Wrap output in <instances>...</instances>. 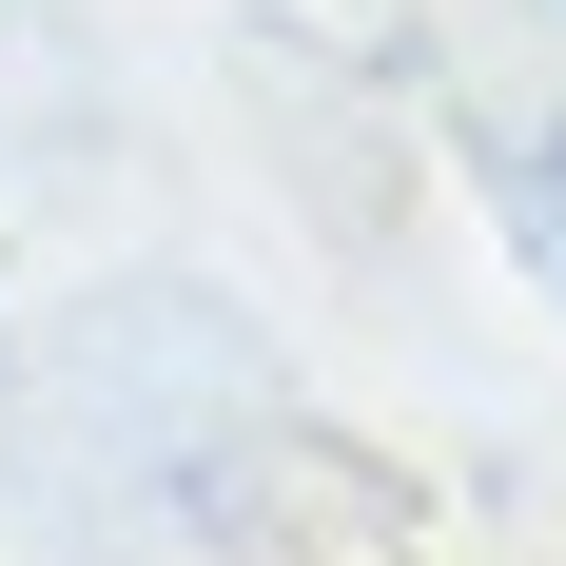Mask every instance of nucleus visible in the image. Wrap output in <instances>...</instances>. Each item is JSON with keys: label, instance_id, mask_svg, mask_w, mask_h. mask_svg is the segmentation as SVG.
<instances>
[{"label": "nucleus", "instance_id": "nucleus-1", "mask_svg": "<svg viewBox=\"0 0 566 566\" xmlns=\"http://www.w3.org/2000/svg\"><path fill=\"white\" fill-rule=\"evenodd\" d=\"M547 196H566V117H547Z\"/></svg>", "mask_w": 566, "mask_h": 566}]
</instances>
